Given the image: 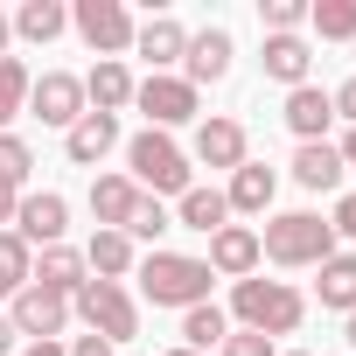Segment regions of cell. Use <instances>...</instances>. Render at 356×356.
I'll use <instances>...</instances> for the list:
<instances>
[{"instance_id": "1", "label": "cell", "mask_w": 356, "mask_h": 356, "mask_svg": "<svg viewBox=\"0 0 356 356\" xmlns=\"http://www.w3.org/2000/svg\"><path fill=\"white\" fill-rule=\"evenodd\" d=\"M133 280H140V300L189 314V307L210 300V280H217V273H210L203 259H189V252H147V259L133 266Z\"/></svg>"}, {"instance_id": "2", "label": "cell", "mask_w": 356, "mask_h": 356, "mask_svg": "<svg viewBox=\"0 0 356 356\" xmlns=\"http://www.w3.org/2000/svg\"><path fill=\"white\" fill-rule=\"evenodd\" d=\"M231 321L238 328H252V335H293L300 321H307V300H300V286H286V280H238L231 286Z\"/></svg>"}, {"instance_id": "3", "label": "cell", "mask_w": 356, "mask_h": 356, "mask_svg": "<svg viewBox=\"0 0 356 356\" xmlns=\"http://www.w3.org/2000/svg\"><path fill=\"white\" fill-rule=\"evenodd\" d=\"M126 175H133V189H140V196H189V189H196L189 154L175 147L168 133H154V126L126 140Z\"/></svg>"}, {"instance_id": "4", "label": "cell", "mask_w": 356, "mask_h": 356, "mask_svg": "<svg viewBox=\"0 0 356 356\" xmlns=\"http://www.w3.org/2000/svg\"><path fill=\"white\" fill-rule=\"evenodd\" d=\"M259 259H273V266H286V273L321 266V259H335V231H328L314 210H280V217H266V231H259Z\"/></svg>"}, {"instance_id": "5", "label": "cell", "mask_w": 356, "mask_h": 356, "mask_svg": "<svg viewBox=\"0 0 356 356\" xmlns=\"http://www.w3.org/2000/svg\"><path fill=\"white\" fill-rule=\"evenodd\" d=\"M70 314H77L98 342H112V349L140 335V300H133L119 280H84V286L70 293Z\"/></svg>"}, {"instance_id": "6", "label": "cell", "mask_w": 356, "mask_h": 356, "mask_svg": "<svg viewBox=\"0 0 356 356\" xmlns=\"http://www.w3.org/2000/svg\"><path fill=\"white\" fill-rule=\"evenodd\" d=\"M70 29L84 35V49H91L98 63H119V56L133 49V35H140V22L126 15V0H77V8H70Z\"/></svg>"}, {"instance_id": "7", "label": "cell", "mask_w": 356, "mask_h": 356, "mask_svg": "<svg viewBox=\"0 0 356 356\" xmlns=\"http://www.w3.org/2000/svg\"><path fill=\"white\" fill-rule=\"evenodd\" d=\"M133 105L147 112V126H154V133H168V126H189V119L203 112V91H196V84H182V77L168 70V77H140V84H133Z\"/></svg>"}, {"instance_id": "8", "label": "cell", "mask_w": 356, "mask_h": 356, "mask_svg": "<svg viewBox=\"0 0 356 356\" xmlns=\"http://www.w3.org/2000/svg\"><path fill=\"white\" fill-rule=\"evenodd\" d=\"M8 321H15V335H29V342H56V335L70 328V300L29 280V286L8 300Z\"/></svg>"}, {"instance_id": "9", "label": "cell", "mask_w": 356, "mask_h": 356, "mask_svg": "<svg viewBox=\"0 0 356 356\" xmlns=\"http://www.w3.org/2000/svg\"><path fill=\"white\" fill-rule=\"evenodd\" d=\"M29 112L42 119V126H77L91 105H84V77H70V70H42L35 84H29Z\"/></svg>"}, {"instance_id": "10", "label": "cell", "mask_w": 356, "mask_h": 356, "mask_svg": "<svg viewBox=\"0 0 356 356\" xmlns=\"http://www.w3.org/2000/svg\"><path fill=\"white\" fill-rule=\"evenodd\" d=\"M63 231H70V203L56 196V189H29L22 203H15V238L35 252H49V245H63Z\"/></svg>"}, {"instance_id": "11", "label": "cell", "mask_w": 356, "mask_h": 356, "mask_svg": "<svg viewBox=\"0 0 356 356\" xmlns=\"http://www.w3.org/2000/svg\"><path fill=\"white\" fill-rule=\"evenodd\" d=\"M231 56H238V42H231V29H203V35H189V56H182V84H224L231 77Z\"/></svg>"}, {"instance_id": "12", "label": "cell", "mask_w": 356, "mask_h": 356, "mask_svg": "<svg viewBox=\"0 0 356 356\" xmlns=\"http://www.w3.org/2000/svg\"><path fill=\"white\" fill-rule=\"evenodd\" d=\"M203 266H210L217 280H231V286H238V280H252V273H259V231L224 224V231L210 238V259H203Z\"/></svg>"}, {"instance_id": "13", "label": "cell", "mask_w": 356, "mask_h": 356, "mask_svg": "<svg viewBox=\"0 0 356 356\" xmlns=\"http://www.w3.org/2000/svg\"><path fill=\"white\" fill-rule=\"evenodd\" d=\"M133 56H147V63H154V77H168L175 63L189 56V29H182V22H168V15H154V22H140Z\"/></svg>"}, {"instance_id": "14", "label": "cell", "mask_w": 356, "mask_h": 356, "mask_svg": "<svg viewBox=\"0 0 356 356\" xmlns=\"http://www.w3.org/2000/svg\"><path fill=\"white\" fill-rule=\"evenodd\" d=\"M328 126H335V105H328V91H321V84H300V91H286V133H293L300 147L328 140Z\"/></svg>"}, {"instance_id": "15", "label": "cell", "mask_w": 356, "mask_h": 356, "mask_svg": "<svg viewBox=\"0 0 356 356\" xmlns=\"http://www.w3.org/2000/svg\"><path fill=\"white\" fill-rule=\"evenodd\" d=\"M189 154H196L203 168H245V161H252V154H245V126H238V119H203Z\"/></svg>"}, {"instance_id": "16", "label": "cell", "mask_w": 356, "mask_h": 356, "mask_svg": "<svg viewBox=\"0 0 356 356\" xmlns=\"http://www.w3.org/2000/svg\"><path fill=\"white\" fill-rule=\"evenodd\" d=\"M273 196H280V175H273L266 161H245V168H231V189H224V203H231V210H245V217H266V210H273Z\"/></svg>"}, {"instance_id": "17", "label": "cell", "mask_w": 356, "mask_h": 356, "mask_svg": "<svg viewBox=\"0 0 356 356\" xmlns=\"http://www.w3.org/2000/svg\"><path fill=\"white\" fill-rule=\"evenodd\" d=\"M259 63H266V77H273V84H286V91H300V84H307V70H314V49H307L300 35H266V49H259Z\"/></svg>"}, {"instance_id": "18", "label": "cell", "mask_w": 356, "mask_h": 356, "mask_svg": "<svg viewBox=\"0 0 356 356\" xmlns=\"http://www.w3.org/2000/svg\"><path fill=\"white\" fill-rule=\"evenodd\" d=\"M112 147H119V119H105V112H84V119L63 133V154H70L77 168H98Z\"/></svg>"}, {"instance_id": "19", "label": "cell", "mask_w": 356, "mask_h": 356, "mask_svg": "<svg viewBox=\"0 0 356 356\" xmlns=\"http://www.w3.org/2000/svg\"><path fill=\"white\" fill-rule=\"evenodd\" d=\"M133 203H140L133 175H91V217H98V231H126Z\"/></svg>"}, {"instance_id": "20", "label": "cell", "mask_w": 356, "mask_h": 356, "mask_svg": "<svg viewBox=\"0 0 356 356\" xmlns=\"http://www.w3.org/2000/svg\"><path fill=\"white\" fill-rule=\"evenodd\" d=\"M84 105L105 112V119H119V112L133 105V70H126V63H91V77H84Z\"/></svg>"}, {"instance_id": "21", "label": "cell", "mask_w": 356, "mask_h": 356, "mask_svg": "<svg viewBox=\"0 0 356 356\" xmlns=\"http://www.w3.org/2000/svg\"><path fill=\"white\" fill-rule=\"evenodd\" d=\"M175 224L182 231H203V238H217L224 224H231V203H224V189H189V196H175Z\"/></svg>"}, {"instance_id": "22", "label": "cell", "mask_w": 356, "mask_h": 356, "mask_svg": "<svg viewBox=\"0 0 356 356\" xmlns=\"http://www.w3.org/2000/svg\"><path fill=\"white\" fill-rule=\"evenodd\" d=\"M84 266H91L98 280H119V286H126V273L140 266V252H133V238H126V231H91Z\"/></svg>"}, {"instance_id": "23", "label": "cell", "mask_w": 356, "mask_h": 356, "mask_svg": "<svg viewBox=\"0 0 356 356\" xmlns=\"http://www.w3.org/2000/svg\"><path fill=\"white\" fill-rule=\"evenodd\" d=\"M29 280H35V286H49V293H63V300H70V293H77V286H84V280H91V266H84V252H70V245H49V252H42V259H35V273H29Z\"/></svg>"}, {"instance_id": "24", "label": "cell", "mask_w": 356, "mask_h": 356, "mask_svg": "<svg viewBox=\"0 0 356 356\" xmlns=\"http://www.w3.org/2000/svg\"><path fill=\"white\" fill-rule=\"evenodd\" d=\"M314 273H321V280H314L321 307H335V314H356V252H335V259H321Z\"/></svg>"}, {"instance_id": "25", "label": "cell", "mask_w": 356, "mask_h": 356, "mask_svg": "<svg viewBox=\"0 0 356 356\" xmlns=\"http://www.w3.org/2000/svg\"><path fill=\"white\" fill-rule=\"evenodd\" d=\"M8 22H15L22 42H56V35L70 29V8H63V0H22Z\"/></svg>"}, {"instance_id": "26", "label": "cell", "mask_w": 356, "mask_h": 356, "mask_svg": "<svg viewBox=\"0 0 356 356\" xmlns=\"http://www.w3.org/2000/svg\"><path fill=\"white\" fill-rule=\"evenodd\" d=\"M293 182H300V189H314V196H328V189L342 182V154H335L328 140L300 147V154H293Z\"/></svg>"}, {"instance_id": "27", "label": "cell", "mask_w": 356, "mask_h": 356, "mask_svg": "<svg viewBox=\"0 0 356 356\" xmlns=\"http://www.w3.org/2000/svg\"><path fill=\"white\" fill-rule=\"evenodd\" d=\"M224 335H231V314H224L217 300H203V307H189V314H182V349L210 356V349H217Z\"/></svg>"}, {"instance_id": "28", "label": "cell", "mask_w": 356, "mask_h": 356, "mask_svg": "<svg viewBox=\"0 0 356 356\" xmlns=\"http://www.w3.org/2000/svg\"><path fill=\"white\" fill-rule=\"evenodd\" d=\"M29 84H35V77H29L22 56H0V133H8V126L29 112Z\"/></svg>"}, {"instance_id": "29", "label": "cell", "mask_w": 356, "mask_h": 356, "mask_svg": "<svg viewBox=\"0 0 356 356\" xmlns=\"http://www.w3.org/2000/svg\"><path fill=\"white\" fill-rule=\"evenodd\" d=\"M29 273H35V252H29L15 231H0V300H15V293L29 286Z\"/></svg>"}, {"instance_id": "30", "label": "cell", "mask_w": 356, "mask_h": 356, "mask_svg": "<svg viewBox=\"0 0 356 356\" xmlns=\"http://www.w3.org/2000/svg\"><path fill=\"white\" fill-rule=\"evenodd\" d=\"M307 22L321 42H349L356 35V0H307Z\"/></svg>"}, {"instance_id": "31", "label": "cell", "mask_w": 356, "mask_h": 356, "mask_svg": "<svg viewBox=\"0 0 356 356\" xmlns=\"http://www.w3.org/2000/svg\"><path fill=\"white\" fill-rule=\"evenodd\" d=\"M29 175H35V154H29V140H22V133H0V182L29 196Z\"/></svg>"}, {"instance_id": "32", "label": "cell", "mask_w": 356, "mask_h": 356, "mask_svg": "<svg viewBox=\"0 0 356 356\" xmlns=\"http://www.w3.org/2000/svg\"><path fill=\"white\" fill-rule=\"evenodd\" d=\"M161 231H175V217H168V203H161V196H140V203H133V217H126V238H133V245H140V238L154 245Z\"/></svg>"}, {"instance_id": "33", "label": "cell", "mask_w": 356, "mask_h": 356, "mask_svg": "<svg viewBox=\"0 0 356 356\" xmlns=\"http://www.w3.org/2000/svg\"><path fill=\"white\" fill-rule=\"evenodd\" d=\"M259 22H266V35H300L307 29V0H259Z\"/></svg>"}, {"instance_id": "34", "label": "cell", "mask_w": 356, "mask_h": 356, "mask_svg": "<svg viewBox=\"0 0 356 356\" xmlns=\"http://www.w3.org/2000/svg\"><path fill=\"white\" fill-rule=\"evenodd\" d=\"M217 356H280V342H273V335H252V328H231V335L217 342Z\"/></svg>"}, {"instance_id": "35", "label": "cell", "mask_w": 356, "mask_h": 356, "mask_svg": "<svg viewBox=\"0 0 356 356\" xmlns=\"http://www.w3.org/2000/svg\"><path fill=\"white\" fill-rule=\"evenodd\" d=\"M328 105H335V119H349V126H356V77H342V84L328 91Z\"/></svg>"}, {"instance_id": "36", "label": "cell", "mask_w": 356, "mask_h": 356, "mask_svg": "<svg viewBox=\"0 0 356 356\" xmlns=\"http://www.w3.org/2000/svg\"><path fill=\"white\" fill-rule=\"evenodd\" d=\"M328 231H335V238H356V189H349V196L335 203V217H328Z\"/></svg>"}, {"instance_id": "37", "label": "cell", "mask_w": 356, "mask_h": 356, "mask_svg": "<svg viewBox=\"0 0 356 356\" xmlns=\"http://www.w3.org/2000/svg\"><path fill=\"white\" fill-rule=\"evenodd\" d=\"M63 356H112V342H98V335H77Z\"/></svg>"}, {"instance_id": "38", "label": "cell", "mask_w": 356, "mask_h": 356, "mask_svg": "<svg viewBox=\"0 0 356 356\" xmlns=\"http://www.w3.org/2000/svg\"><path fill=\"white\" fill-rule=\"evenodd\" d=\"M15 203H22V189L0 182V231H15Z\"/></svg>"}, {"instance_id": "39", "label": "cell", "mask_w": 356, "mask_h": 356, "mask_svg": "<svg viewBox=\"0 0 356 356\" xmlns=\"http://www.w3.org/2000/svg\"><path fill=\"white\" fill-rule=\"evenodd\" d=\"M335 154H342V175H356V126L342 133V147H335Z\"/></svg>"}, {"instance_id": "40", "label": "cell", "mask_w": 356, "mask_h": 356, "mask_svg": "<svg viewBox=\"0 0 356 356\" xmlns=\"http://www.w3.org/2000/svg\"><path fill=\"white\" fill-rule=\"evenodd\" d=\"M22 356H63V342H29Z\"/></svg>"}, {"instance_id": "41", "label": "cell", "mask_w": 356, "mask_h": 356, "mask_svg": "<svg viewBox=\"0 0 356 356\" xmlns=\"http://www.w3.org/2000/svg\"><path fill=\"white\" fill-rule=\"evenodd\" d=\"M8 349H15V321H8V314H0V356H8Z\"/></svg>"}, {"instance_id": "42", "label": "cell", "mask_w": 356, "mask_h": 356, "mask_svg": "<svg viewBox=\"0 0 356 356\" xmlns=\"http://www.w3.org/2000/svg\"><path fill=\"white\" fill-rule=\"evenodd\" d=\"M8 42H15V22H8V15H0V56H8Z\"/></svg>"}, {"instance_id": "43", "label": "cell", "mask_w": 356, "mask_h": 356, "mask_svg": "<svg viewBox=\"0 0 356 356\" xmlns=\"http://www.w3.org/2000/svg\"><path fill=\"white\" fill-rule=\"evenodd\" d=\"M342 335H349V349H356V314H342Z\"/></svg>"}, {"instance_id": "44", "label": "cell", "mask_w": 356, "mask_h": 356, "mask_svg": "<svg viewBox=\"0 0 356 356\" xmlns=\"http://www.w3.org/2000/svg\"><path fill=\"white\" fill-rule=\"evenodd\" d=\"M161 356H196V349H161Z\"/></svg>"}, {"instance_id": "45", "label": "cell", "mask_w": 356, "mask_h": 356, "mask_svg": "<svg viewBox=\"0 0 356 356\" xmlns=\"http://www.w3.org/2000/svg\"><path fill=\"white\" fill-rule=\"evenodd\" d=\"M286 356H314V349H286Z\"/></svg>"}]
</instances>
